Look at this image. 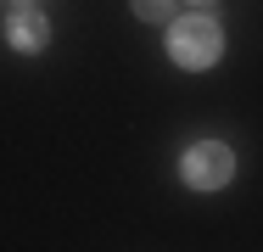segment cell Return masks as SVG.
<instances>
[{
	"mask_svg": "<svg viewBox=\"0 0 263 252\" xmlns=\"http://www.w3.org/2000/svg\"><path fill=\"white\" fill-rule=\"evenodd\" d=\"M196 6H208V0H196Z\"/></svg>",
	"mask_w": 263,
	"mask_h": 252,
	"instance_id": "cell-5",
	"label": "cell"
},
{
	"mask_svg": "<svg viewBox=\"0 0 263 252\" xmlns=\"http://www.w3.org/2000/svg\"><path fill=\"white\" fill-rule=\"evenodd\" d=\"M218 23L213 17H179L174 28H168V56L179 62V67H213L218 62Z\"/></svg>",
	"mask_w": 263,
	"mask_h": 252,
	"instance_id": "cell-1",
	"label": "cell"
},
{
	"mask_svg": "<svg viewBox=\"0 0 263 252\" xmlns=\"http://www.w3.org/2000/svg\"><path fill=\"white\" fill-rule=\"evenodd\" d=\"M230 174H235V157L218 146V140H202V146L185 151V185H196V191H218Z\"/></svg>",
	"mask_w": 263,
	"mask_h": 252,
	"instance_id": "cell-2",
	"label": "cell"
},
{
	"mask_svg": "<svg viewBox=\"0 0 263 252\" xmlns=\"http://www.w3.org/2000/svg\"><path fill=\"white\" fill-rule=\"evenodd\" d=\"M45 34H51V28H45L40 11H17V17H11V45H17V50H40Z\"/></svg>",
	"mask_w": 263,
	"mask_h": 252,
	"instance_id": "cell-3",
	"label": "cell"
},
{
	"mask_svg": "<svg viewBox=\"0 0 263 252\" xmlns=\"http://www.w3.org/2000/svg\"><path fill=\"white\" fill-rule=\"evenodd\" d=\"M135 17H174V0H135Z\"/></svg>",
	"mask_w": 263,
	"mask_h": 252,
	"instance_id": "cell-4",
	"label": "cell"
}]
</instances>
